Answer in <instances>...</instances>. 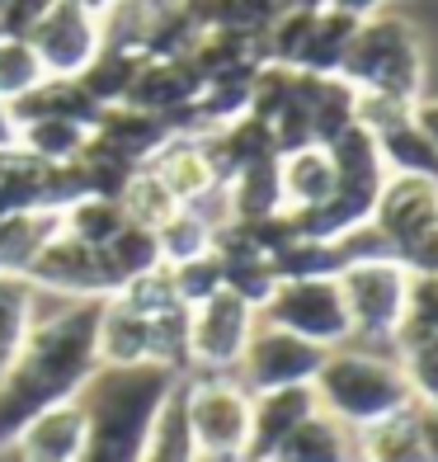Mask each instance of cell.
<instances>
[{
	"mask_svg": "<svg viewBox=\"0 0 438 462\" xmlns=\"http://www.w3.org/2000/svg\"><path fill=\"white\" fill-rule=\"evenodd\" d=\"M95 349H99V364H104V368L151 364V321L137 317L132 307H123L118 298H104Z\"/></svg>",
	"mask_w": 438,
	"mask_h": 462,
	"instance_id": "2e32d148",
	"label": "cell"
},
{
	"mask_svg": "<svg viewBox=\"0 0 438 462\" xmlns=\"http://www.w3.org/2000/svg\"><path fill=\"white\" fill-rule=\"evenodd\" d=\"M335 283H340V298H344L349 335H359L368 345H382V340L401 335L406 302H410V274L396 260L349 264Z\"/></svg>",
	"mask_w": 438,
	"mask_h": 462,
	"instance_id": "8992f818",
	"label": "cell"
},
{
	"mask_svg": "<svg viewBox=\"0 0 438 462\" xmlns=\"http://www.w3.org/2000/svg\"><path fill=\"white\" fill-rule=\"evenodd\" d=\"M396 364H401V377L410 396L420 406L438 402V335H429V340H410L396 349Z\"/></svg>",
	"mask_w": 438,
	"mask_h": 462,
	"instance_id": "836d02e7",
	"label": "cell"
},
{
	"mask_svg": "<svg viewBox=\"0 0 438 462\" xmlns=\"http://www.w3.org/2000/svg\"><path fill=\"white\" fill-rule=\"evenodd\" d=\"M340 80L353 90H378L391 99L415 104L424 86V57L415 43V29L406 19H359L349 38V52L340 61Z\"/></svg>",
	"mask_w": 438,
	"mask_h": 462,
	"instance_id": "277c9868",
	"label": "cell"
},
{
	"mask_svg": "<svg viewBox=\"0 0 438 462\" xmlns=\"http://www.w3.org/2000/svg\"><path fill=\"white\" fill-rule=\"evenodd\" d=\"M372 226L387 236L391 255H401L410 241L438 226V180L420 175H387L378 208H372Z\"/></svg>",
	"mask_w": 438,
	"mask_h": 462,
	"instance_id": "8fae6325",
	"label": "cell"
},
{
	"mask_svg": "<svg viewBox=\"0 0 438 462\" xmlns=\"http://www.w3.org/2000/svg\"><path fill=\"white\" fill-rule=\"evenodd\" d=\"M90 137L99 146H109V152H118L123 161H132V165H146L165 142H170L165 123L156 114H146V109H132V104H114V109H104Z\"/></svg>",
	"mask_w": 438,
	"mask_h": 462,
	"instance_id": "9a60e30c",
	"label": "cell"
},
{
	"mask_svg": "<svg viewBox=\"0 0 438 462\" xmlns=\"http://www.w3.org/2000/svg\"><path fill=\"white\" fill-rule=\"evenodd\" d=\"M264 326H278L297 340H311L321 349H335L349 340V317L335 279H283L274 298L264 302Z\"/></svg>",
	"mask_w": 438,
	"mask_h": 462,
	"instance_id": "52a82bcc",
	"label": "cell"
},
{
	"mask_svg": "<svg viewBox=\"0 0 438 462\" xmlns=\"http://www.w3.org/2000/svg\"><path fill=\"white\" fill-rule=\"evenodd\" d=\"M179 383H184V377H179ZM141 462H198L189 420H184V392H179V387L170 392V402L160 406L156 425H151V439H146Z\"/></svg>",
	"mask_w": 438,
	"mask_h": 462,
	"instance_id": "d4e9b609",
	"label": "cell"
},
{
	"mask_svg": "<svg viewBox=\"0 0 438 462\" xmlns=\"http://www.w3.org/2000/svg\"><path fill=\"white\" fill-rule=\"evenodd\" d=\"M269 264H274L278 283H283V279H340V274H344L335 241H292V245L278 250Z\"/></svg>",
	"mask_w": 438,
	"mask_h": 462,
	"instance_id": "f546056e",
	"label": "cell"
},
{
	"mask_svg": "<svg viewBox=\"0 0 438 462\" xmlns=\"http://www.w3.org/2000/svg\"><path fill=\"white\" fill-rule=\"evenodd\" d=\"M325 354L321 345H311V340H297V335H287L278 326H264L250 335V345L241 354V377H245V387L250 392H274V387H302L311 383V377L321 373L325 364Z\"/></svg>",
	"mask_w": 438,
	"mask_h": 462,
	"instance_id": "9c48e42d",
	"label": "cell"
},
{
	"mask_svg": "<svg viewBox=\"0 0 438 462\" xmlns=\"http://www.w3.org/2000/svg\"><path fill=\"white\" fill-rule=\"evenodd\" d=\"M278 180H283V203L287 208H316L335 194V161L325 146H302V152L278 156Z\"/></svg>",
	"mask_w": 438,
	"mask_h": 462,
	"instance_id": "d6986e66",
	"label": "cell"
},
{
	"mask_svg": "<svg viewBox=\"0 0 438 462\" xmlns=\"http://www.w3.org/2000/svg\"><path fill=\"white\" fill-rule=\"evenodd\" d=\"M363 462H429L424 448V425H420V402L387 415L382 425L363 430Z\"/></svg>",
	"mask_w": 438,
	"mask_h": 462,
	"instance_id": "44dd1931",
	"label": "cell"
},
{
	"mask_svg": "<svg viewBox=\"0 0 438 462\" xmlns=\"http://www.w3.org/2000/svg\"><path fill=\"white\" fill-rule=\"evenodd\" d=\"M24 279L33 283V292H52V298H67V302H80V298H109V283H104V269H99V255L90 245L71 241L67 231L52 236L38 260L24 269Z\"/></svg>",
	"mask_w": 438,
	"mask_h": 462,
	"instance_id": "7c38bea8",
	"label": "cell"
},
{
	"mask_svg": "<svg viewBox=\"0 0 438 462\" xmlns=\"http://www.w3.org/2000/svg\"><path fill=\"white\" fill-rule=\"evenodd\" d=\"M118 203H123V217L137 222V226H151V231H156V226H160L165 217H170L175 208H179V203H175V194H170V189H165L151 171H146V165L132 175V184L123 189V199H118Z\"/></svg>",
	"mask_w": 438,
	"mask_h": 462,
	"instance_id": "1f68e13d",
	"label": "cell"
},
{
	"mask_svg": "<svg viewBox=\"0 0 438 462\" xmlns=\"http://www.w3.org/2000/svg\"><path fill=\"white\" fill-rule=\"evenodd\" d=\"M217 260H222V288L232 292V298H241L245 307L264 311V302L274 298V288H278L274 264L264 255H217Z\"/></svg>",
	"mask_w": 438,
	"mask_h": 462,
	"instance_id": "83f0119b",
	"label": "cell"
},
{
	"mask_svg": "<svg viewBox=\"0 0 438 462\" xmlns=\"http://www.w3.org/2000/svg\"><path fill=\"white\" fill-rule=\"evenodd\" d=\"M255 335V307H245L232 292H217L189 311V359L194 373H232Z\"/></svg>",
	"mask_w": 438,
	"mask_h": 462,
	"instance_id": "ba28073f",
	"label": "cell"
},
{
	"mask_svg": "<svg viewBox=\"0 0 438 462\" xmlns=\"http://www.w3.org/2000/svg\"><path fill=\"white\" fill-rule=\"evenodd\" d=\"M170 283H175L179 307L194 311L198 302H207V298H217V292H222V260L207 250V255H198V260L170 264Z\"/></svg>",
	"mask_w": 438,
	"mask_h": 462,
	"instance_id": "d590c367",
	"label": "cell"
},
{
	"mask_svg": "<svg viewBox=\"0 0 438 462\" xmlns=\"http://www.w3.org/2000/svg\"><path fill=\"white\" fill-rule=\"evenodd\" d=\"M123 226H128V217H123V203H114V199H80L61 213V231L90 250H104Z\"/></svg>",
	"mask_w": 438,
	"mask_h": 462,
	"instance_id": "484cf974",
	"label": "cell"
},
{
	"mask_svg": "<svg viewBox=\"0 0 438 462\" xmlns=\"http://www.w3.org/2000/svg\"><path fill=\"white\" fill-rule=\"evenodd\" d=\"M349 457H353L349 453V430L340 420H330L325 411H316L283 439L278 453L269 462H349Z\"/></svg>",
	"mask_w": 438,
	"mask_h": 462,
	"instance_id": "7402d4cb",
	"label": "cell"
},
{
	"mask_svg": "<svg viewBox=\"0 0 438 462\" xmlns=\"http://www.w3.org/2000/svg\"><path fill=\"white\" fill-rule=\"evenodd\" d=\"M335 250H340V264H344V269H349V264H382V260H396L391 245H387V236H382L372 222L344 231V236L335 241Z\"/></svg>",
	"mask_w": 438,
	"mask_h": 462,
	"instance_id": "8d00e7d4",
	"label": "cell"
},
{
	"mask_svg": "<svg viewBox=\"0 0 438 462\" xmlns=\"http://www.w3.org/2000/svg\"><path fill=\"white\" fill-rule=\"evenodd\" d=\"M80 444H86V415L76 402H61L33 415L10 448H19L29 462H76Z\"/></svg>",
	"mask_w": 438,
	"mask_h": 462,
	"instance_id": "5bb4252c",
	"label": "cell"
},
{
	"mask_svg": "<svg viewBox=\"0 0 438 462\" xmlns=\"http://www.w3.org/2000/svg\"><path fill=\"white\" fill-rule=\"evenodd\" d=\"M378 152H382V165L391 175H420V180H438V152L424 142V133L406 123L387 137H378Z\"/></svg>",
	"mask_w": 438,
	"mask_h": 462,
	"instance_id": "f1b7e54d",
	"label": "cell"
},
{
	"mask_svg": "<svg viewBox=\"0 0 438 462\" xmlns=\"http://www.w3.org/2000/svg\"><path fill=\"white\" fill-rule=\"evenodd\" d=\"M179 387V373L160 364L137 368H95L86 387L76 392V406L86 415V444L76 462H141L146 439L160 406Z\"/></svg>",
	"mask_w": 438,
	"mask_h": 462,
	"instance_id": "7a4b0ae2",
	"label": "cell"
},
{
	"mask_svg": "<svg viewBox=\"0 0 438 462\" xmlns=\"http://www.w3.org/2000/svg\"><path fill=\"white\" fill-rule=\"evenodd\" d=\"M86 128H76L67 118H33V123H19V152L43 161V165H61V161H76L80 146H86Z\"/></svg>",
	"mask_w": 438,
	"mask_h": 462,
	"instance_id": "cb8c5ba5",
	"label": "cell"
},
{
	"mask_svg": "<svg viewBox=\"0 0 438 462\" xmlns=\"http://www.w3.org/2000/svg\"><path fill=\"white\" fill-rule=\"evenodd\" d=\"M396 264H401L410 279H438V226L424 231L420 241H410L401 255H396Z\"/></svg>",
	"mask_w": 438,
	"mask_h": 462,
	"instance_id": "74e56055",
	"label": "cell"
},
{
	"mask_svg": "<svg viewBox=\"0 0 438 462\" xmlns=\"http://www.w3.org/2000/svg\"><path fill=\"white\" fill-rule=\"evenodd\" d=\"M95 255H99V269H104V283H109V298H114L123 283H132V279H141V274H151V269L165 264L156 231L151 226H137V222H128L109 245L95 250Z\"/></svg>",
	"mask_w": 438,
	"mask_h": 462,
	"instance_id": "ac0fdd59",
	"label": "cell"
},
{
	"mask_svg": "<svg viewBox=\"0 0 438 462\" xmlns=\"http://www.w3.org/2000/svg\"><path fill=\"white\" fill-rule=\"evenodd\" d=\"M114 298H118L123 307H132L137 317H146V321H156V317H165V311H175V307H179L175 283H170V264H160V269H151V274H141V279H132V283H123Z\"/></svg>",
	"mask_w": 438,
	"mask_h": 462,
	"instance_id": "e575fe53",
	"label": "cell"
},
{
	"mask_svg": "<svg viewBox=\"0 0 438 462\" xmlns=\"http://www.w3.org/2000/svg\"><path fill=\"white\" fill-rule=\"evenodd\" d=\"M29 48L38 52L48 76H80L90 67V57L99 52L95 10L80 5V0H52L29 33Z\"/></svg>",
	"mask_w": 438,
	"mask_h": 462,
	"instance_id": "30bf717a",
	"label": "cell"
},
{
	"mask_svg": "<svg viewBox=\"0 0 438 462\" xmlns=\"http://www.w3.org/2000/svg\"><path fill=\"white\" fill-rule=\"evenodd\" d=\"M311 392H316V406L330 420H340L344 430L382 425L387 415L415 406L401 364L363 354V349H330L321 373L311 377Z\"/></svg>",
	"mask_w": 438,
	"mask_h": 462,
	"instance_id": "3957f363",
	"label": "cell"
},
{
	"mask_svg": "<svg viewBox=\"0 0 438 462\" xmlns=\"http://www.w3.org/2000/svg\"><path fill=\"white\" fill-rule=\"evenodd\" d=\"M43 80H48V71L38 61V52L29 48V38H0V99L14 104L33 86H43Z\"/></svg>",
	"mask_w": 438,
	"mask_h": 462,
	"instance_id": "4dcf8cb0",
	"label": "cell"
},
{
	"mask_svg": "<svg viewBox=\"0 0 438 462\" xmlns=\"http://www.w3.org/2000/svg\"><path fill=\"white\" fill-rule=\"evenodd\" d=\"M429 411H433V415H438V402H429Z\"/></svg>",
	"mask_w": 438,
	"mask_h": 462,
	"instance_id": "b9f144b4",
	"label": "cell"
},
{
	"mask_svg": "<svg viewBox=\"0 0 438 462\" xmlns=\"http://www.w3.org/2000/svg\"><path fill=\"white\" fill-rule=\"evenodd\" d=\"M33 283L19 279V274H0V373L14 364L19 345H24V335L33 330Z\"/></svg>",
	"mask_w": 438,
	"mask_h": 462,
	"instance_id": "603a6c76",
	"label": "cell"
},
{
	"mask_svg": "<svg viewBox=\"0 0 438 462\" xmlns=\"http://www.w3.org/2000/svg\"><path fill=\"white\" fill-rule=\"evenodd\" d=\"M316 392L311 383L302 387H274V392H255L250 396V444L241 462H269L278 453V444L302 425L306 415H316Z\"/></svg>",
	"mask_w": 438,
	"mask_h": 462,
	"instance_id": "4fadbf2b",
	"label": "cell"
},
{
	"mask_svg": "<svg viewBox=\"0 0 438 462\" xmlns=\"http://www.w3.org/2000/svg\"><path fill=\"white\" fill-rule=\"evenodd\" d=\"M198 462H241L250 444V392L226 373H189L179 383Z\"/></svg>",
	"mask_w": 438,
	"mask_h": 462,
	"instance_id": "5b68a950",
	"label": "cell"
},
{
	"mask_svg": "<svg viewBox=\"0 0 438 462\" xmlns=\"http://www.w3.org/2000/svg\"><path fill=\"white\" fill-rule=\"evenodd\" d=\"M99 311L104 298H80L52 311L48 321H33L24 335L14 364L0 373V453H5L19 430L48 406L76 402V392L86 387V377L99 368Z\"/></svg>",
	"mask_w": 438,
	"mask_h": 462,
	"instance_id": "6da1fadb",
	"label": "cell"
},
{
	"mask_svg": "<svg viewBox=\"0 0 438 462\" xmlns=\"http://www.w3.org/2000/svg\"><path fill=\"white\" fill-rule=\"evenodd\" d=\"M151 364L170 368L179 377L194 373V359H189V307H175L165 317L151 321Z\"/></svg>",
	"mask_w": 438,
	"mask_h": 462,
	"instance_id": "d6a6232c",
	"label": "cell"
},
{
	"mask_svg": "<svg viewBox=\"0 0 438 462\" xmlns=\"http://www.w3.org/2000/svg\"><path fill=\"white\" fill-rule=\"evenodd\" d=\"M226 208H232V222H260V217L287 213L278 161H260V165L236 171L232 180H226Z\"/></svg>",
	"mask_w": 438,
	"mask_h": 462,
	"instance_id": "ffe728a7",
	"label": "cell"
},
{
	"mask_svg": "<svg viewBox=\"0 0 438 462\" xmlns=\"http://www.w3.org/2000/svg\"><path fill=\"white\" fill-rule=\"evenodd\" d=\"M52 236H61V213L33 208V213H0V274H19L38 260Z\"/></svg>",
	"mask_w": 438,
	"mask_h": 462,
	"instance_id": "e0dca14e",
	"label": "cell"
},
{
	"mask_svg": "<svg viewBox=\"0 0 438 462\" xmlns=\"http://www.w3.org/2000/svg\"><path fill=\"white\" fill-rule=\"evenodd\" d=\"M213 236H217V231L207 226L194 208H184V203L156 226V241H160V260L165 264H184V260L207 255V250H213Z\"/></svg>",
	"mask_w": 438,
	"mask_h": 462,
	"instance_id": "4316f807",
	"label": "cell"
},
{
	"mask_svg": "<svg viewBox=\"0 0 438 462\" xmlns=\"http://www.w3.org/2000/svg\"><path fill=\"white\" fill-rule=\"evenodd\" d=\"M14 146H19V123L10 114V104L0 99V152H14Z\"/></svg>",
	"mask_w": 438,
	"mask_h": 462,
	"instance_id": "ab89813d",
	"label": "cell"
},
{
	"mask_svg": "<svg viewBox=\"0 0 438 462\" xmlns=\"http://www.w3.org/2000/svg\"><path fill=\"white\" fill-rule=\"evenodd\" d=\"M410 123L424 133V142L438 152V99H415V109H410Z\"/></svg>",
	"mask_w": 438,
	"mask_h": 462,
	"instance_id": "f35d334b",
	"label": "cell"
},
{
	"mask_svg": "<svg viewBox=\"0 0 438 462\" xmlns=\"http://www.w3.org/2000/svg\"><path fill=\"white\" fill-rule=\"evenodd\" d=\"M420 425H424V448H429V462H438V415L429 406H420Z\"/></svg>",
	"mask_w": 438,
	"mask_h": 462,
	"instance_id": "60d3db41",
	"label": "cell"
}]
</instances>
